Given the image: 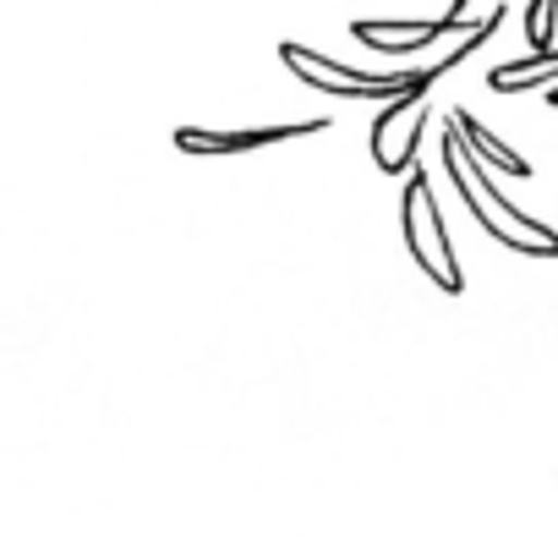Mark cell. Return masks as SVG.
Here are the masks:
<instances>
[{"label":"cell","instance_id":"6da1fadb","mask_svg":"<svg viewBox=\"0 0 558 537\" xmlns=\"http://www.w3.org/2000/svg\"><path fill=\"white\" fill-rule=\"evenodd\" d=\"M444 176H449V187L460 192V203H465V214L498 241V247H509V252H520V258H558V230L553 225H542V219H531L525 208H514L498 187H493V170L460 143V132L444 121Z\"/></svg>","mask_w":558,"mask_h":537},{"label":"cell","instance_id":"52a82bcc","mask_svg":"<svg viewBox=\"0 0 558 537\" xmlns=\"http://www.w3.org/2000/svg\"><path fill=\"white\" fill-rule=\"evenodd\" d=\"M449 127L460 132V143H465V148H471V154H476V159L493 170V176H509V181H525V176H531V159H525V154H514L509 143H498V138H493V132H487V127H482V121L465 110V105H454Z\"/></svg>","mask_w":558,"mask_h":537},{"label":"cell","instance_id":"3957f363","mask_svg":"<svg viewBox=\"0 0 558 537\" xmlns=\"http://www.w3.org/2000/svg\"><path fill=\"white\" fill-rule=\"evenodd\" d=\"M400 236H405V252L422 275L444 291V297H460L465 291V275H460V258H454V241H449V225H444V208L433 198V176L416 165L405 176V192H400Z\"/></svg>","mask_w":558,"mask_h":537},{"label":"cell","instance_id":"8992f818","mask_svg":"<svg viewBox=\"0 0 558 537\" xmlns=\"http://www.w3.org/2000/svg\"><path fill=\"white\" fill-rule=\"evenodd\" d=\"M329 132V116H313V121H279V127H181L175 132V148L181 154H257V148H274V143H302V138H318Z\"/></svg>","mask_w":558,"mask_h":537},{"label":"cell","instance_id":"ba28073f","mask_svg":"<svg viewBox=\"0 0 558 537\" xmlns=\"http://www.w3.org/2000/svg\"><path fill=\"white\" fill-rule=\"evenodd\" d=\"M487 88L493 94H531V88H558V45L553 50H536V56H520V61H498L487 72Z\"/></svg>","mask_w":558,"mask_h":537},{"label":"cell","instance_id":"9c48e42d","mask_svg":"<svg viewBox=\"0 0 558 537\" xmlns=\"http://www.w3.org/2000/svg\"><path fill=\"white\" fill-rule=\"evenodd\" d=\"M553 28H558V0H531V7L520 12V34H525L531 56L553 50Z\"/></svg>","mask_w":558,"mask_h":537},{"label":"cell","instance_id":"277c9868","mask_svg":"<svg viewBox=\"0 0 558 537\" xmlns=\"http://www.w3.org/2000/svg\"><path fill=\"white\" fill-rule=\"evenodd\" d=\"M279 61H286V72H291L302 88H313V94H329V99H384V105H395L400 94H411V88L427 77V67H389V72H362V67L329 61V56H318V50L296 45V39H286V45H279Z\"/></svg>","mask_w":558,"mask_h":537},{"label":"cell","instance_id":"5b68a950","mask_svg":"<svg viewBox=\"0 0 558 537\" xmlns=\"http://www.w3.org/2000/svg\"><path fill=\"white\" fill-rule=\"evenodd\" d=\"M465 7H471V0H454L449 17H351V39L378 50V56H389V61H405V56L427 50L444 34H471Z\"/></svg>","mask_w":558,"mask_h":537},{"label":"cell","instance_id":"30bf717a","mask_svg":"<svg viewBox=\"0 0 558 537\" xmlns=\"http://www.w3.org/2000/svg\"><path fill=\"white\" fill-rule=\"evenodd\" d=\"M547 105H553V110H558V88H547Z\"/></svg>","mask_w":558,"mask_h":537},{"label":"cell","instance_id":"7a4b0ae2","mask_svg":"<svg viewBox=\"0 0 558 537\" xmlns=\"http://www.w3.org/2000/svg\"><path fill=\"white\" fill-rule=\"evenodd\" d=\"M504 17H509V7H493V12L460 39V50H449L444 61H433L427 77H422L411 94H400L395 105L378 110V121H373L367 138H373V165H378L384 176H411V170H416V148H422V132H427V121H433V83L449 77L460 61H471V56L504 28Z\"/></svg>","mask_w":558,"mask_h":537}]
</instances>
